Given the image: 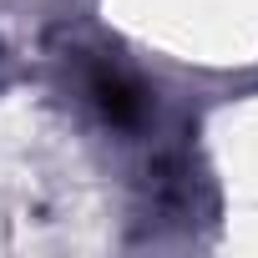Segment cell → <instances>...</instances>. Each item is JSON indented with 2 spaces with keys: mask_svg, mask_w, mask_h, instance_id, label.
Listing matches in <instances>:
<instances>
[{
  "mask_svg": "<svg viewBox=\"0 0 258 258\" xmlns=\"http://www.w3.org/2000/svg\"><path fill=\"white\" fill-rule=\"evenodd\" d=\"M96 101H101V111L106 116H116V121H126V116H137V91L126 86L121 76H96Z\"/></svg>",
  "mask_w": 258,
  "mask_h": 258,
  "instance_id": "cell-1",
  "label": "cell"
}]
</instances>
